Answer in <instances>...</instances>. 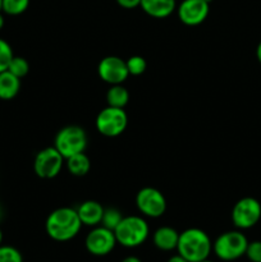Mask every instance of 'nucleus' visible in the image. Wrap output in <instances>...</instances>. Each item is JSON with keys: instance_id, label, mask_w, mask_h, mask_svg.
<instances>
[{"instance_id": "nucleus-1", "label": "nucleus", "mask_w": 261, "mask_h": 262, "mask_svg": "<svg viewBox=\"0 0 261 262\" xmlns=\"http://www.w3.org/2000/svg\"><path fill=\"white\" fill-rule=\"evenodd\" d=\"M82 223L77 210L72 207H59L48 216L45 229L49 237L56 242H68L79 233Z\"/></svg>"}, {"instance_id": "nucleus-2", "label": "nucleus", "mask_w": 261, "mask_h": 262, "mask_svg": "<svg viewBox=\"0 0 261 262\" xmlns=\"http://www.w3.org/2000/svg\"><path fill=\"white\" fill-rule=\"evenodd\" d=\"M212 242L207 233L200 228H188L179 233L177 253L189 262H200L210 257Z\"/></svg>"}, {"instance_id": "nucleus-3", "label": "nucleus", "mask_w": 261, "mask_h": 262, "mask_svg": "<svg viewBox=\"0 0 261 262\" xmlns=\"http://www.w3.org/2000/svg\"><path fill=\"white\" fill-rule=\"evenodd\" d=\"M117 242L125 248H135L143 245L150 234V227L143 217L123 216L118 227L114 229Z\"/></svg>"}, {"instance_id": "nucleus-4", "label": "nucleus", "mask_w": 261, "mask_h": 262, "mask_svg": "<svg viewBox=\"0 0 261 262\" xmlns=\"http://www.w3.org/2000/svg\"><path fill=\"white\" fill-rule=\"evenodd\" d=\"M248 239L240 229L220 234L212 243V252L219 260L230 262L245 256Z\"/></svg>"}, {"instance_id": "nucleus-5", "label": "nucleus", "mask_w": 261, "mask_h": 262, "mask_svg": "<svg viewBox=\"0 0 261 262\" xmlns=\"http://www.w3.org/2000/svg\"><path fill=\"white\" fill-rule=\"evenodd\" d=\"M54 147L63 155L64 159L84 152L87 147L86 130L78 125H67L61 128L55 137Z\"/></svg>"}, {"instance_id": "nucleus-6", "label": "nucleus", "mask_w": 261, "mask_h": 262, "mask_svg": "<svg viewBox=\"0 0 261 262\" xmlns=\"http://www.w3.org/2000/svg\"><path fill=\"white\" fill-rule=\"evenodd\" d=\"M96 129L105 137H117L125 130L128 125V117L124 109L113 107L107 105L96 117Z\"/></svg>"}, {"instance_id": "nucleus-7", "label": "nucleus", "mask_w": 261, "mask_h": 262, "mask_svg": "<svg viewBox=\"0 0 261 262\" xmlns=\"http://www.w3.org/2000/svg\"><path fill=\"white\" fill-rule=\"evenodd\" d=\"M261 219V204L253 197H243L235 202L232 210V222L240 230L255 227Z\"/></svg>"}, {"instance_id": "nucleus-8", "label": "nucleus", "mask_w": 261, "mask_h": 262, "mask_svg": "<svg viewBox=\"0 0 261 262\" xmlns=\"http://www.w3.org/2000/svg\"><path fill=\"white\" fill-rule=\"evenodd\" d=\"M64 160L55 147H46L36 155L33 160V171L42 179H53L61 171Z\"/></svg>"}, {"instance_id": "nucleus-9", "label": "nucleus", "mask_w": 261, "mask_h": 262, "mask_svg": "<svg viewBox=\"0 0 261 262\" xmlns=\"http://www.w3.org/2000/svg\"><path fill=\"white\" fill-rule=\"evenodd\" d=\"M117 238H115L114 230H110L105 227H94V229L90 230L89 234L84 239V247L87 252L91 255L102 257V256L109 255L117 246Z\"/></svg>"}, {"instance_id": "nucleus-10", "label": "nucleus", "mask_w": 261, "mask_h": 262, "mask_svg": "<svg viewBox=\"0 0 261 262\" xmlns=\"http://www.w3.org/2000/svg\"><path fill=\"white\" fill-rule=\"evenodd\" d=\"M136 206L138 211L147 217H160L166 210V200L159 189L145 187L136 196Z\"/></svg>"}, {"instance_id": "nucleus-11", "label": "nucleus", "mask_w": 261, "mask_h": 262, "mask_svg": "<svg viewBox=\"0 0 261 262\" xmlns=\"http://www.w3.org/2000/svg\"><path fill=\"white\" fill-rule=\"evenodd\" d=\"M100 78L109 84H122L129 76L127 63L119 56H105L97 67Z\"/></svg>"}, {"instance_id": "nucleus-12", "label": "nucleus", "mask_w": 261, "mask_h": 262, "mask_svg": "<svg viewBox=\"0 0 261 262\" xmlns=\"http://www.w3.org/2000/svg\"><path fill=\"white\" fill-rule=\"evenodd\" d=\"M210 4L205 0H183L177 8L178 18L186 26H199L209 15Z\"/></svg>"}, {"instance_id": "nucleus-13", "label": "nucleus", "mask_w": 261, "mask_h": 262, "mask_svg": "<svg viewBox=\"0 0 261 262\" xmlns=\"http://www.w3.org/2000/svg\"><path fill=\"white\" fill-rule=\"evenodd\" d=\"M77 214H78L82 225L94 228L101 224L104 207L97 201L89 200V201H84L79 205L78 209H77Z\"/></svg>"}, {"instance_id": "nucleus-14", "label": "nucleus", "mask_w": 261, "mask_h": 262, "mask_svg": "<svg viewBox=\"0 0 261 262\" xmlns=\"http://www.w3.org/2000/svg\"><path fill=\"white\" fill-rule=\"evenodd\" d=\"M179 233L171 227H160L154 232L153 242L158 250L164 252H170L177 250Z\"/></svg>"}, {"instance_id": "nucleus-15", "label": "nucleus", "mask_w": 261, "mask_h": 262, "mask_svg": "<svg viewBox=\"0 0 261 262\" xmlns=\"http://www.w3.org/2000/svg\"><path fill=\"white\" fill-rule=\"evenodd\" d=\"M140 7L153 18H166L176 10V0H141Z\"/></svg>"}, {"instance_id": "nucleus-16", "label": "nucleus", "mask_w": 261, "mask_h": 262, "mask_svg": "<svg viewBox=\"0 0 261 262\" xmlns=\"http://www.w3.org/2000/svg\"><path fill=\"white\" fill-rule=\"evenodd\" d=\"M20 90V78L9 71L0 72V100H13Z\"/></svg>"}, {"instance_id": "nucleus-17", "label": "nucleus", "mask_w": 261, "mask_h": 262, "mask_svg": "<svg viewBox=\"0 0 261 262\" xmlns=\"http://www.w3.org/2000/svg\"><path fill=\"white\" fill-rule=\"evenodd\" d=\"M67 160V168H68L69 173L73 174L76 177H83L86 176L91 168V161L90 158L84 152L76 154V155L71 156V158L66 159Z\"/></svg>"}, {"instance_id": "nucleus-18", "label": "nucleus", "mask_w": 261, "mask_h": 262, "mask_svg": "<svg viewBox=\"0 0 261 262\" xmlns=\"http://www.w3.org/2000/svg\"><path fill=\"white\" fill-rule=\"evenodd\" d=\"M129 100V92L122 84H113L106 92V102L109 106L124 109Z\"/></svg>"}, {"instance_id": "nucleus-19", "label": "nucleus", "mask_w": 261, "mask_h": 262, "mask_svg": "<svg viewBox=\"0 0 261 262\" xmlns=\"http://www.w3.org/2000/svg\"><path fill=\"white\" fill-rule=\"evenodd\" d=\"M30 0H3L2 10L8 15H19L27 10Z\"/></svg>"}, {"instance_id": "nucleus-20", "label": "nucleus", "mask_w": 261, "mask_h": 262, "mask_svg": "<svg viewBox=\"0 0 261 262\" xmlns=\"http://www.w3.org/2000/svg\"><path fill=\"white\" fill-rule=\"evenodd\" d=\"M122 219H123V215L119 210L115 209V207H107V209H104L101 225L102 227L107 228V229L114 230Z\"/></svg>"}, {"instance_id": "nucleus-21", "label": "nucleus", "mask_w": 261, "mask_h": 262, "mask_svg": "<svg viewBox=\"0 0 261 262\" xmlns=\"http://www.w3.org/2000/svg\"><path fill=\"white\" fill-rule=\"evenodd\" d=\"M7 71H9L10 73H13L18 78H23L30 72V64L22 56H13Z\"/></svg>"}, {"instance_id": "nucleus-22", "label": "nucleus", "mask_w": 261, "mask_h": 262, "mask_svg": "<svg viewBox=\"0 0 261 262\" xmlns=\"http://www.w3.org/2000/svg\"><path fill=\"white\" fill-rule=\"evenodd\" d=\"M125 63H127L128 72L132 76H141L142 73H145L146 68H147V63L140 55L130 56V58H128V60H125Z\"/></svg>"}, {"instance_id": "nucleus-23", "label": "nucleus", "mask_w": 261, "mask_h": 262, "mask_svg": "<svg viewBox=\"0 0 261 262\" xmlns=\"http://www.w3.org/2000/svg\"><path fill=\"white\" fill-rule=\"evenodd\" d=\"M13 56L14 54H13L12 46L5 40L0 38V72L7 71Z\"/></svg>"}, {"instance_id": "nucleus-24", "label": "nucleus", "mask_w": 261, "mask_h": 262, "mask_svg": "<svg viewBox=\"0 0 261 262\" xmlns=\"http://www.w3.org/2000/svg\"><path fill=\"white\" fill-rule=\"evenodd\" d=\"M0 262H23L22 253L13 246H0Z\"/></svg>"}, {"instance_id": "nucleus-25", "label": "nucleus", "mask_w": 261, "mask_h": 262, "mask_svg": "<svg viewBox=\"0 0 261 262\" xmlns=\"http://www.w3.org/2000/svg\"><path fill=\"white\" fill-rule=\"evenodd\" d=\"M245 256L251 262H261V241L248 242Z\"/></svg>"}, {"instance_id": "nucleus-26", "label": "nucleus", "mask_w": 261, "mask_h": 262, "mask_svg": "<svg viewBox=\"0 0 261 262\" xmlns=\"http://www.w3.org/2000/svg\"><path fill=\"white\" fill-rule=\"evenodd\" d=\"M117 3L124 9H135V8L140 7L141 0H117Z\"/></svg>"}, {"instance_id": "nucleus-27", "label": "nucleus", "mask_w": 261, "mask_h": 262, "mask_svg": "<svg viewBox=\"0 0 261 262\" xmlns=\"http://www.w3.org/2000/svg\"><path fill=\"white\" fill-rule=\"evenodd\" d=\"M166 262H189V261H187L186 258L182 257L181 255H178V253H177V255L171 256V257L169 258V260L166 261Z\"/></svg>"}, {"instance_id": "nucleus-28", "label": "nucleus", "mask_w": 261, "mask_h": 262, "mask_svg": "<svg viewBox=\"0 0 261 262\" xmlns=\"http://www.w3.org/2000/svg\"><path fill=\"white\" fill-rule=\"evenodd\" d=\"M120 262H142L141 258H138L137 256H127V257L123 258Z\"/></svg>"}, {"instance_id": "nucleus-29", "label": "nucleus", "mask_w": 261, "mask_h": 262, "mask_svg": "<svg viewBox=\"0 0 261 262\" xmlns=\"http://www.w3.org/2000/svg\"><path fill=\"white\" fill-rule=\"evenodd\" d=\"M256 58H257L258 63L261 64V41L258 42L257 48H256Z\"/></svg>"}, {"instance_id": "nucleus-30", "label": "nucleus", "mask_w": 261, "mask_h": 262, "mask_svg": "<svg viewBox=\"0 0 261 262\" xmlns=\"http://www.w3.org/2000/svg\"><path fill=\"white\" fill-rule=\"evenodd\" d=\"M4 23H5V20H4V15L2 14V12H0V30H2L3 27H4Z\"/></svg>"}, {"instance_id": "nucleus-31", "label": "nucleus", "mask_w": 261, "mask_h": 262, "mask_svg": "<svg viewBox=\"0 0 261 262\" xmlns=\"http://www.w3.org/2000/svg\"><path fill=\"white\" fill-rule=\"evenodd\" d=\"M3 245V232H2V229H0V246Z\"/></svg>"}, {"instance_id": "nucleus-32", "label": "nucleus", "mask_w": 261, "mask_h": 262, "mask_svg": "<svg viewBox=\"0 0 261 262\" xmlns=\"http://www.w3.org/2000/svg\"><path fill=\"white\" fill-rule=\"evenodd\" d=\"M2 217H3V209L2 206H0V220H2Z\"/></svg>"}, {"instance_id": "nucleus-33", "label": "nucleus", "mask_w": 261, "mask_h": 262, "mask_svg": "<svg viewBox=\"0 0 261 262\" xmlns=\"http://www.w3.org/2000/svg\"><path fill=\"white\" fill-rule=\"evenodd\" d=\"M200 262H214V261H211V260H209V258H206V260H204V261H200Z\"/></svg>"}, {"instance_id": "nucleus-34", "label": "nucleus", "mask_w": 261, "mask_h": 262, "mask_svg": "<svg viewBox=\"0 0 261 262\" xmlns=\"http://www.w3.org/2000/svg\"><path fill=\"white\" fill-rule=\"evenodd\" d=\"M2 3H3V0H0V12H2Z\"/></svg>"}, {"instance_id": "nucleus-35", "label": "nucleus", "mask_w": 261, "mask_h": 262, "mask_svg": "<svg viewBox=\"0 0 261 262\" xmlns=\"http://www.w3.org/2000/svg\"><path fill=\"white\" fill-rule=\"evenodd\" d=\"M205 2H206V3H209V4H210V3H211L212 0H205Z\"/></svg>"}]
</instances>
